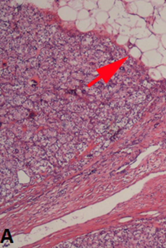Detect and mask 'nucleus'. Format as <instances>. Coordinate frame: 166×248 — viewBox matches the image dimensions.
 <instances>
[{
    "mask_svg": "<svg viewBox=\"0 0 166 248\" xmlns=\"http://www.w3.org/2000/svg\"><path fill=\"white\" fill-rule=\"evenodd\" d=\"M137 47H139L141 51H148L150 49L155 48L158 47V40L154 36H151L150 38H141L136 41Z\"/></svg>",
    "mask_w": 166,
    "mask_h": 248,
    "instance_id": "obj_1",
    "label": "nucleus"
},
{
    "mask_svg": "<svg viewBox=\"0 0 166 248\" xmlns=\"http://www.w3.org/2000/svg\"><path fill=\"white\" fill-rule=\"evenodd\" d=\"M115 3L116 4H115L112 9L109 12V16L115 20L118 19H121V18H127L129 14L126 12L125 7L122 4V3L117 1L115 2Z\"/></svg>",
    "mask_w": 166,
    "mask_h": 248,
    "instance_id": "obj_2",
    "label": "nucleus"
},
{
    "mask_svg": "<svg viewBox=\"0 0 166 248\" xmlns=\"http://www.w3.org/2000/svg\"><path fill=\"white\" fill-rule=\"evenodd\" d=\"M77 12L69 6L61 7L58 10V15L62 20L73 21L77 19Z\"/></svg>",
    "mask_w": 166,
    "mask_h": 248,
    "instance_id": "obj_3",
    "label": "nucleus"
},
{
    "mask_svg": "<svg viewBox=\"0 0 166 248\" xmlns=\"http://www.w3.org/2000/svg\"><path fill=\"white\" fill-rule=\"evenodd\" d=\"M77 27L81 32H87L91 31L96 26V19L92 18H89L85 20H77Z\"/></svg>",
    "mask_w": 166,
    "mask_h": 248,
    "instance_id": "obj_4",
    "label": "nucleus"
},
{
    "mask_svg": "<svg viewBox=\"0 0 166 248\" xmlns=\"http://www.w3.org/2000/svg\"><path fill=\"white\" fill-rule=\"evenodd\" d=\"M161 55L158 54L156 52H149L144 54L143 56V62L146 63L147 65H157V63H160Z\"/></svg>",
    "mask_w": 166,
    "mask_h": 248,
    "instance_id": "obj_5",
    "label": "nucleus"
},
{
    "mask_svg": "<svg viewBox=\"0 0 166 248\" xmlns=\"http://www.w3.org/2000/svg\"><path fill=\"white\" fill-rule=\"evenodd\" d=\"M139 19L138 16H135L129 14L127 18H121L116 19L115 22L120 24V26H127V27H135L137 23V22Z\"/></svg>",
    "mask_w": 166,
    "mask_h": 248,
    "instance_id": "obj_6",
    "label": "nucleus"
},
{
    "mask_svg": "<svg viewBox=\"0 0 166 248\" xmlns=\"http://www.w3.org/2000/svg\"><path fill=\"white\" fill-rule=\"evenodd\" d=\"M135 3H137V8H138V14L142 17H146L148 16L152 13V8L151 5L149 3L146 2H135Z\"/></svg>",
    "mask_w": 166,
    "mask_h": 248,
    "instance_id": "obj_7",
    "label": "nucleus"
},
{
    "mask_svg": "<svg viewBox=\"0 0 166 248\" xmlns=\"http://www.w3.org/2000/svg\"><path fill=\"white\" fill-rule=\"evenodd\" d=\"M150 34V33L146 27H133L132 29H130V35L135 38H138L141 39L142 38H146V36Z\"/></svg>",
    "mask_w": 166,
    "mask_h": 248,
    "instance_id": "obj_8",
    "label": "nucleus"
},
{
    "mask_svg": "<svg viewBox=\"0 0 166 248\" xmlns=\"http://www.w3.org/2000/svg\"><path fill=\"white\" fill-rule=\"evenodd\" d=\"M97 3L100 8L103 12H106V11H111L112 9L114 3H115V1H99L97 2Z\"/></svg>",
    "mask_w": 166,
    "mask_h": 248,
    "instance_id": "obj_9",
    "label": "nucleus"
},
{
    "mask_svg": "<svg viewBox=\"0 0 166 248\" xmlns=\"http://www.w3.org/2000/svg\"><path fill=\"white\" fill-rule=\"evenodd\" d=\"M154 31L157 34H163L166 32V23H165L164 21L158 19L155 21L154 24Z\"/></svg>",
    "mask_w": 166,
    "mask_h": 248,
    "instance_id": "obj_10",
    "label": "nucleus"
},
{
    "mask_svg": "<svg viewBox=\"0 0 166 248\" xmlns=\"http://www.w3.org/2000/svg\"><path fill=\"white\" fill-rule=\"evenodd\" d=\"M96 22L99 24H103L105 23L106 21H108L109 19V14H107L106 12H103V11H99V13L96 15Z\"/></svg>",
    "mask_w": 166,
    "mask_h": 248,
    "instance_id": "obj_11",
    "label": "nucleus"
},
{
    "mask_svg": "<svg viewBox=\"0 0 166 248\" xmlns=\"http://www.w3.org/2000/svg\"><path fill=\"white\" fill-rule=\"evenodd\" d=\"M68 3H69V7H71L76 11L80 10L83 7V2L81 1H70L68 2Z\"/></svg>",
    "mask_w": 166,
    "mask_h": 248,
    "instance_id": "obj_12",
    "label": "nucleus"
},
{
    "mask_svg": "<svg viewBox=\"0 0 166 248\" xmlns=\"http://www.w3.org/2000/svg\"><path fill=\"white\" fill-rule=\"evenodd\" d=\"M83 3H84L83 6L86 10H93V9L95 10L97 7L96 1H85V2H83Z\"/></svg>",
    "mask_w": 166,
    "mask_h": 248,
    "instance_id": "obj_13",
    "label": "nucleus"
},
{
    "mask_svg": "<svg viewBox=\"0 0 166 248\" xmlns=\"http://www.w3.org/2000/svg\"><path fill=\"white\" fill-rule=\"evenodd\" d=\"M90 18V14L86 9H81L77 14V19L78 20H85Z\"/></svg>",
    "mask_w": 166,
    "mask_h": 248,
    "instance_id": "obj_14",
    "label": "nucleus"
},
{
    "mask_svg": "<svg viewBox=\"0 0 166 248\" xmlns=\"http://www.w3.org/2000/svg\"><path fill=\"white\" fill-rule=\"evenodd\" d=\"M130 39V37L129 36H126V35H119L116 38V43L120 44V45H124L126 44V43L129 41Z\"/></svg>",
    "mask_w": 166,
    "mask_h": 248,
    "instance_id": "obj_15",
    "label": "nucleus"
},
{
    "mask_svg": "<svg viewBox=\"0 0 166 248\" xmlns=\"http://www.w3.org/2000/svg\"><path fill=\"white\" fill-rule=\"evenodd\" d=\"M119 31L121 35L130 36V27H127V26H120Z\"/></svg>",
    "mask_w": 166,
    "mask_h": 248,
    "instance_id": "obj_16",
    "label": "nucleus"
},
{
    "mask_svg": "<svg viewBox=\"0 0 166 248\" xmlns=\"http://www.w3.org/2000/svg\"><path fill=\"white\" fill-rule=\"evenodd\" d=\"M130 54L131 56H133L134 58H139L141 55V53H140V50H139V47H132L130 51Z\"/></svg>",
    "mask_w": 166,
    "mask_h": 248,
    "instance_id": "obj_17",
    "label": "nucleus"
},
{
    "mask_svg": "<svg viewBox=\"0 0 166 248\" xmlns=\"http://www.w3.org/2000/svg\"><path fill=\"white\" fill-rule=\"evenodd\" d=\"M129 11L131 14H136L138 12V8L135 4V2H130V3L129 4Z\"/></svg>",
    "mask_w": 166,
    "mask_h": 248,
    "instance_id": "obj_18",
    "label": "nucleus"
},
{
    "mask_svg": "<svg viewBox=\"0 0 166 248\" xmlns=\"http://www.w3.org/2000/svg\"><path fill=\"white\" fill-rule=\"evenodd\" d=\"M150 74L152 75V77L154 76V78H160V74H159V72H158L157 70H155V69L150 70Z\"/></svg>",
    "mask_w": 166,
    "mask_h": 248,
    "instance_id": "obj_19",
    "label": "nucleus"
},
{
    "mask_svg": "<svg viewBox=\"0 0 166 248\" xmlns=\"http://www.w3.org/2000/svg\"><path fill=\"white\" fill-rule=\"evenodd\" d=\"M136 26H137V27H145V26H146V22H145L144 19H139L138 22H137V23H136Z\"/></svg>",
    "mask_w": 166,
    "mask_h": 248,
    "instance_id": "obj_20",
    "label": "nucleus"
},
{
    "mask_svg": "<svg viewBox=\"0 0 166 248\" xmlns=\"http://www.w3.org/2000/svg\"><path fill=\"white\" fill-rule=\"evenodd\" d=\"M160 13H161V16H162V18H163L165 20H166V8H163V9H162V11H161Z\"/></svg>",
    "mask_w": 166,
    "mask_h": 248,
    "instance_id": "obj_21",
    "label": "nucleus"
},
{
    "mask_svg": "<svg viewBox=\"0 0 166 248\" xmlns=\"http://www.w3.org/2000/svg\"><path fill=\"white\" fill-rule=\"evenodd\" d=\"M162 43H163L164 46L166 47V34L165 35H164V36L162 37Z\"/></svg>",
    "mask_w": 166,
    "mask_h": 248,
    "instance_id": "obj_22",
    "label": "nucleus"
},
{
    "mask_svg": "<svg viewBox=\"0 0 166 248\" xmlns=\"http://www.w3.org/2000/svg\"><path fill=\"white\" fill-rule=\"evenodd\" d=\"M129 41H130V43H133V44H134V43H136V38H134V37H133V38H130V39H129Z\"/></svg>",
    "mask_w": 166,
    "mask_h": 248,
    "instance_id": "obj_23",
    "label": "nucleus"
},
{
    "mask_svg": "<svg viewBox=\"0 0 166 248\" xmlns=\"http://www.w3.org/2000/svg\"><path fill=\"white\" fill-rule=\"evenodd\" d=\"M107 30H108V33H110V34H111V33H113V27L110 25V26H108L107 27Z\"/></svg>",
    "mask_w": 166,
    "mask_h": 248,
    "instance_id": "obj_24",
    "label": "nucleus"
}]
</instances>
